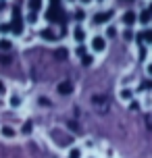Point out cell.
I'll use <instances>...</instances> for the list:
<instances>
[{"label":"cell","mask_w":152,"mask_h":158,"mask_svg":"<svg viewBox=\"0 0 152 158\" xmlns=\"http://www.w3.org/2000/svg\"><path fill=\"white\" fill-rule=\"evenodd\" d=\"M144 87L146 89H152V81H144Z\"/></svg>","instance_id":"obj_35"},{"label":"cell","mask_w":152,"mask_h":158,"mask_svg":"<svg viewBox=\"0 0 152 158\" xmlns=\"http://www.w3.org/2000/svg\"><path fill=\"white\" fill-rule=\"evenodd\" d=\"M133 35H136V33L131 31V29H125V31H123V38L125 40H133Z\"/></svg>","instance_id":"obj_23"},{"label":"cell","mask_w":152,"mask_h":158,"mask_svg":"<svg viewBox=\"0 0 152 158\" xmlns=\"http://www.w3.org/2000/svg\"><path fill=\"white\" fill-rule=\"evenodd\" d=\"M96 2H104V0H96Z\"/></svg>","instance_id":"obj_40"},{"label":"cell","mask_w":152,"mask_h":158,"mask_svg":"<svg viewBox=\"0 0 152 158\" xmlns=\"http://www.w3.org/2000/svg\"><path fill=\"white\" fill-rule=\"evenodd\" d=\"M63 19H65V13L61 8H50L48 13H46V21L48 23H61Z\"/></svg>","instance_id":"obj_2"},{"label":"cell","mask_w":152,"mask_h":158,"mask_svg":"<svg viewBox=\"0 0 152 158\" xmlns=\"http://www.w3.org/2000/svg\"><path fill=\"white\" fill-rule=\"evenodd\" d=\"M111 17H112V10L96 13V15H94V23H96V25H104V23H108V21H111Z\"/></svg>","instance_id":"obj_4"},{"label":"cell","mask_w":152,"mask_h":158,"mask_svg":"<svg viewBox=\"0 0 152 158\" xmlns=\"http://www.w3.org/2000/svg\"><path fill=\"white\" fill-rule=\"evenodd\" d=\"M21 104H23V100H21L19 96H13V98H11V106H13V108H19Z\"/></svg>","instance_id":"obj_16"},{"label":"cell","mask_w":152,"mask_h":158,"mask_svg":"<svg viewBox=\"0 0 152 158\" xmlns=\"http://www.w3.org/2000/svg\"><path fill=\"white\" fill-rule=\"evenodd\" d=\"M75 54L83 58V56H86V46H77V50H75Z\"/></svg>","instance_id":"obj_21"},{"label":"cell","mask_w":152,"mask_h":158,"mask_svg":"<svg viewBox=\"0 0 152 158\" xmlns=\"http://www.w3.org/2000/svg\"><path fill=\"white\" fill-rule=\"evenodd\" d=\"M81 63L86 64V67H88V64H92V56H83V58H81Z\"/></svg>","instance_id":"obj_27"},{"label":"cell","mask_w":152,"mask_h":158,"mask_svg":"<svg viewBox=\"0 0 152 158\" xmlns=\"http://www.w3.org/2000/svg\"><path fill=\"white\" fill-rule=\"evenodd\" d=\"M11 48H13V44H11V40H0V50H2V52H4V50H11Z\"/></svg>","instance_id":"obj_14"},{"label":"cell","mask_w":152,"mask_h":158,"mask_svg":"<svg viewBox=\"0 0 152 158\" xmlns=\"http://www.w3.org/2000/svg\"><path fill=\"white\" fill-rule=\"evenodd\" d=\"M119 98H123V100H131V92H129V89H121Z\"/></svg>","instance_id":"obj_17"},{"label":"cell","mask_w":152,"mask_h":158,"mask_svg":"<svg viewBox=\"0 0 152 158\" xmlns=\"http://www.w3.org/2000/svg\"><path fill=\"white\" fill-rule=\"evenodd\" d=\"M67 127H69V129H77V123H75V121H69Z\"/></svg>","instance_id":"obj_31"},{"label":"cell","mask_w":152,"mask_h":158,"mask_svg":"<svg viewBox=\"0 0 152 158\" xmlns=\"http://www.w3.org/2000/svg\"><path fill=\"white\" fill-rule=\"evenodd\" d=\"M104 35H106V38H117V29H115V27H108Z\"/></svg>","instance_id":"obj_18"},{"label":"cell","mask_w":152,"mask_h":158,"mask_svg":"<svg viewBox=\"0 0 152 158\" xmlns=\"http://www.w3.org/2000/svg\"><path fill=\"white\" fill-rule=\"evenodd\" d=\"M137 21H140V23L142 25H148L152 21V15L150 13H148V8H146V10H142V13H140V15H137Z\"/></svg>","instance_id":"obj_8"},{"label":"cell","mask_w":152,"mask_h":158,"mask_svg":"<svg viewBox=\"0 0 152 158\" xmlns=\"http://www.w3.org/2000/svg\"><path fill=\"white\" fill-rule=\"evenodd\" d=\"M136 40L142 44V42H144V33H136Z\"/></svg>","instance_id":"obj_32"},{"label":"cell","mask_w":152,"mask_h":158,"mask_svg":"<svg viewBox=\"0 0 152 158\" xmlns=\"http://www.w3.org/2000/svg\"><path fill=\"white\" fill-rule=\"evenodd\" d=\"M79 156H81V152L77 150V148H73V150L69 152V158H79Z\"/></svg>","instance_id":"obj_24"},{"label":"cell","mask_w":152,"mask_h":158,"mask_svg":"<svg viewBox=\"0 0 152 158\" xmlns=\"http://www.w3.org/2000/svg\"><path fill=\"white\" fill-rule=\"evenodd\" d=\"M0 133L4 135V137H15V129L8 127V125H4V127H0Z\"/></svg>","instance_id":"obj_9"},{"label":"cell","mask_w":152,"mask_h":158,"mask_svg":"<svg viewBox=\"0 0 152 158\" xmlns=\"http://www.w3.org/2000/svg\"><path fill=\"white\" fill-rule=\"evenodd\" d=\"M0 63H2V64H8V63H11V58H8V56H4V54H2V56H0Z\"/></svg>","instance_id":"obj_29"},{"label":"cell","mask_w":152,"mask_h":158,"mask_svg":"<svg viewBox=\"0 0 152 158\" xmlns=\"http://www.w3.org/2000/svg\"><path fill=\"white\" fill-rule=\"evenodd\" d=\"M125 2H131V0H125Z\"/></svg>","instance_id":"obj_42"},{"label":"cell","mask_w":152,"mask_h":158,"mask_svg":"<svg viewBox=\"0 0 152 158\" xmlns=\"http://www.w3.org/2000/svg\"><path fill=\"white\" fill-rule=\"evenodd\" d=\"M140 58H146V48L144 46L140 48Z\"/></svg>","instance_id":"obj_33"},{"label":"cell","mask_w":152,"mask_h":158,"mask_svg":"<svg viewBox=\"0 0 152 158\" xmlns=\"http://www.w3.org/2000/svg\"><path fill=\"white\" fill-rule=\"evenodd\" d=\"M4 92H6V85H4V83L0 81V94H4Z\"/></svg>","instance_id":"obj_34"},{"label":"cell","mask_w":152,"mask_h":158,"mask_svg":"<svg viewBox=\"0 0 152 158\" xmlns=\"http://www.w3.org/2000/svg\"><path fill=\"white\" fill-rule=\"evenodd\" d=\"M50 8H61V0H50Z\"/></svg>","instance_id":"obj_26"},{"label":"cell","mask_w":152,"mask_h":158,"mask_svg":"<svg viewBox=\"0 0 152 158\" xmlns=\"http://www.w3.org/2000/svg\"><path fill=\"white\" fill-rule=\"evenodd\" d=\"M121 21H123V25L131 27V25H136V23H137V13H133V10H127V13H123Z\"/></svg>","instance_id":"obj_3"},{"label":"cell","mask_w":152,"mask_h":158,"mask_svg":"<svg viewBox=\"0 0 152 158\" xmlns=\"http://www.w3.org/2000/svg\"><path fill=\"white\" fill-rule=\"evenodd\" d=\"M75 17H77V21H83V19H86V15H83V10H77V13H75Z\"/></svg>","instance_id":"obj_28"},{"label":"cell","mask_w":152,"mask_h":158,"mask_svg":"<svg viewBox=\"0 0 152 158\" xmlns=\"http://www.w3.org/2000/svg\"><path fill=\"white\" fill-rule=\"evenodd\" d=\"M56 89H58V94H61V96H69L73 92V83H71V81H63V83H58Z\"/></svg>","instance_id":"obj_5"},{"label":"cell","mask_w":152,"mask_h":158,"mask_svg":"<svg viewBox=\"0 0 152 158\" xmlns=\"http://www.w3.org/2000/svg\"><path fill=\"white\" fill-rule=\"evenodd\" d=\"M11 31L15 35H21L23 33V23H11Z\"/></svg>","instance_id":"obj_12"},{"label":"cell","mask_w":152,"mask_h":158,"mask_svg":"<svg viewBox=\"0 0 152 158\" xmlns=\"http://www.w3.org/2000/svg\"><path fill=\"white\" fill-rule=\"evenodd\" d=\"M90 46H92L94 52H104L106 50V38L104 35H94L92 42H90Z\"/></svg>","instance_id":"obj_1"},{"label":"cell","mask_w":152,"mask_h":158,"mask_svg":"<svg viewBox=\"0 0 152 158\" xmlns=\"http://www.w3.org/2000/svg\"><path fill=\"white\" fill-rule=\"evenodd\" d=\"M0 31L8 33V31H11V23H0Z\"/></svg>","instance_id":"obj_22"},{"label":"cell","mask_w":152,"mask_h":158,"mask_svg":"<svg viewBox=\"0 0 152 158\" xmlns=\"http://www.w3.org/2000/svg\"><path fill=\"white\" fill-rule=\"evenodd\" d=\"M40 35H42L44 40H46V42H54V40L58 38V35L54 33V29H50V27H46V29H42V31H40Z\"/></svg>","instance_id":"obj_6"},{"label":"cell","mask_w":152,"mask_h":158,"mask_svg":"<svg viewBox=\"0 0 152 158\" xmlns=\"http://www.w3.org/2000/svg\"><path fill=\"white\" fill-rule=\"evenodd\" d=\"M27 21H29V23H38V13H29Z\"/></svg>","instance_id":"obj_25"},{"label":"cell","mask_w":152,"mask_h":158,"mask_svg":"<svg viewBox=\"0 0 152 158\" xmlns=\"http://www.w3.org/2000/svg\"><path fill=\"white\" fill-rule=\"evenodd\" d=\"M146 73H148V75H150V77H152V63L148 64V67H146Z\"/></svg>","instance_id":"obj_36"},{"label":"cell","mask_w":152,"mask_h":158,"mask_svg":"<svg viewBox=\"0 0 152 158\" xmlns=\"http://www.w3.org/2000/svg\"><path fill=\"white\" fill-rule=\"evenodd\" d=\"M73 38H75V42H83V40H86V31H83V27H79V25H77V27H75V29H73Z\"/></svg>","instance_id":"obj_7"},{"label":"cell","mask_w":152,"mask_h":158,"mask_svg":"<svg viewBox=\"0 0 152 158\" xmlns=\"http://www.w3.org/2000/svg\"><path fill=\"white\" fill-rule=\"evenodd\" d=\"M148 13H150V15H152V2H150V6H148Z\"/></svg>","instance_id":"obj_39"},{"label":"cell","mask_w":152,"mask_h":158,"mask_svg":"<svg viewBox=\"0 0 152 158\" xmlns=\"http://www.w3.org/2000/svg\"><path fill=\"white\" fill-rule=\"evenodd\" d=\"M32 129H33V123H32V121H25L23 127H21V133H23V135H29V133H32Z\"/></svg>","instance_id":"obj_11"},{"label":"cell","mask_w":152,"mask_h":158,"mask_svg":"<svg viewBox=\"0 0 152 158\" xmlns=\"http://www.w3.org/2000/svg\"><path fill=\"white\" fill-rule=\"evenodd\" d=\"M148 127H150V129H152V114H150V117H148Z\"/></svg>","instance_id":"obj_38"},{"label":"cell","mask_w":152,"mask_h":158,"mask_svg":"<svg viewBox=\"0 0 152 158\" xmlns=\"http://www.w3.org/2000/svg\"><path fill=\"white\" fill-rule=\"evenodd\" d=\"M144 42H146V44H152V29L144 31Z\"/></svg>","instance_id":"obj_19"},{"label":"cell","mask_w":152,"mask_h":158,"mask_svg":"<svg viewBox=\"0 0 152 158\" xmlns=\"http://www.w3.org/2000/svg\"><path fill=\"white\" fill-rule=\"evenodd\" d=\"M29 8H32V13H38L42 8V0H29Z\"/></svg>","instance_id":"obj_13"},{"label":"cell","mask_w":152,"mask_h":158,"mask_svg":"<svg viewBox=\"0 0 152 158\" xmlns=\"http://www.w3.org/2000/svg\"><path fill=\"white\" fill-rule=\"evenodd\" d=\"M11 23H23V17L19 13V6L13 8V21H11Z\"/></svg>","instance_id":"obj_10"},{"label":"cell","mask_w":152,"mask_h":158,"mask_svg":"<svg viewBox=\"0 0 152 158\" xmlns=\"http://www.w3.org/2000/svg\"><path fill=\"white\" fill-rule=\"evenodd\" d=\"M94 0H81V4H92Z\"/></svg>","instance_id":"obj_37"},{"label":"cell","mask_w":152,"mask_h":158,"mask_svg":"<svg viewBox=\"0 0 152 158\" xmlns=\"http://www.w3.org/2000/svg\"><path fill=\"white\" fill-rule=\"evenodd\" d=\"M129 102H131L129 104V110H133V112L140 110V102H136V100H129Z\"/></svg>","instance_id":"obj_20"},{"label":"cell","mask_w":152,"mask_h":158,"mask_svg":"<svg viewBox=\"0 0 152 158\" xmlns=\"http://www.w3.org/2000/svg\"><path fill=\"white\" fill-rule=\"evenodd\" d=\"M69 2H75V0H69Z\"/></svg>","instance_id":"obj_41"},{"label":"cell","mask_w":152,"mask_h":158,"mask_svg":"<svg viewBox=\"0 0 152 158\" xmlns=\"http://www.w3.org/2000/svg\"><path fill=\"white\" fill-rule=\"evenodd\" d=\"M40 104H42V106H48V104H50V100H48V98H44V96H42V98H40Z\"/></svg>","instance_id":"obj_30"},{"label":"cell","mask_w":152,"mask_h":158,"mask_svg":"<svg viewBox=\"0 0 152 158\" xmlns=\"http://www.w3.org/2000/svg\"><path fill=\"white\" fill-rule=\"evenodd\" d=\"M67 52H69L67 48H58V50H56V58H58V60H65V58H67Z\"/></svg>","instance_id":"obj_15"}]
</instances>
